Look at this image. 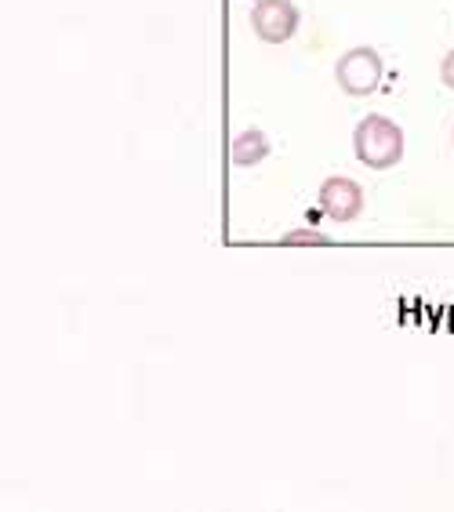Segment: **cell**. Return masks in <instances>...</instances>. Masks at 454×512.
I'll use <instances>...</instances> for the list:
<instances>
[{"label":"cell","mask_w":454,"mask_h":512,"mask_svg":"<svg viewBox=\"0 0 454 512\" xmlns=\"http://www.w3.org/2000/svg\"><path fill=\"white\" fill-rule=\"evenodd\" d=\"M280 244H327L324 233H316V229H291L287 237H280Z\"/></svg>","instance_id":"6"},{"label":"cell","mask_w":454,"mask_h":512,"mask_svg":"<svg viewBox=\"0 0 454 512\" xmlns=\"http://www.w3.org/2000/svg\"><path fill=\"white\" fill-rule=\"evenodd\" d=\"M451 142H454V135H451Z\"/></svg>","instance_id":"8"},{"label":"cell","mask_w":454,"mask_h":512,"mask_svg":"<svg viewBox=\"0 0 454 512\" xmlns=\"http://www.w3.org/2000/svg\"><path fill=\"white\" fill-rule=\"evenodd\" d=\"M440 80H444V88L454 91V48L444 55V62H440Z\"/></svg>","instance_id":"7"},{"label":"cell","mask_w":454,"mask_h":512,"mask_svg":"<svg viewBox=\"0 0 454 512\" xmlns=\"http://www.w3.org/2000/svg\"><path fill=\"white\" fill-rule=\"evenodd\" d=\"M266 157H269V138L258 128L240 131V135L229 142V160H233L237 168H255V164H262Z\"/></svg>","instance_id":"5"},{"label":"cell","mask_w":454,"mask_h":512,"mask_svg":"<svg viewBox=\"0 0 454 512\" xmlns=\"http://www.w3.org/2000/svg\"><path fill=\"white\" fill-rule=\"evenodd\" d=\"M338 88L353 95V99H364V95H375L378 84H382V55L375 48H353L346 51L335 66Z\"/></svg>","instance_id":"2"},{"label":"cell","mask_w":454,"mask_h":512,"mask_svg":"<svg viewBox=\"0 0 454 512\" xmlns=\"http://www.w3.org/2000/svg\"><path fill=\"white\" fill-rule=\"evenodd\" d=\"M353 149H356V160L367 164V168L375 171L396 168L400 157H404V131L396 128L389 117H382V113H371V117H364L356 124Z\"/></svg>","instance_id":"1"},{"label":"cell","mask_w":454,"mask_h":512,"mask_svg":"<svg viewBox=\"0 0 454 512\" xmlns=\"http://www.w3.org/2000/svg\"><path fill=\"white\" fill-rule=\"evenodd\" d=\"M316 197H320L324 215L335 218V222H353L364 211V189L356 186L353 178H342V175L327 178Z\"/></svg>","instance_id":"4"},{"label":"cell","mask_w":454,"mask_h":512,"mask_svg":"<svg viewBox=\"0 0 454 512\" xmlns=\"http://www.w3.org/2000/svg\"><path fill=\"white\" fill-rule=\"evenodd\" d=\"M251 30L266 44H284L298 33V8L291 0H258L251 8Z\"/></svg>","instance_id":"3"}]
</instances>
